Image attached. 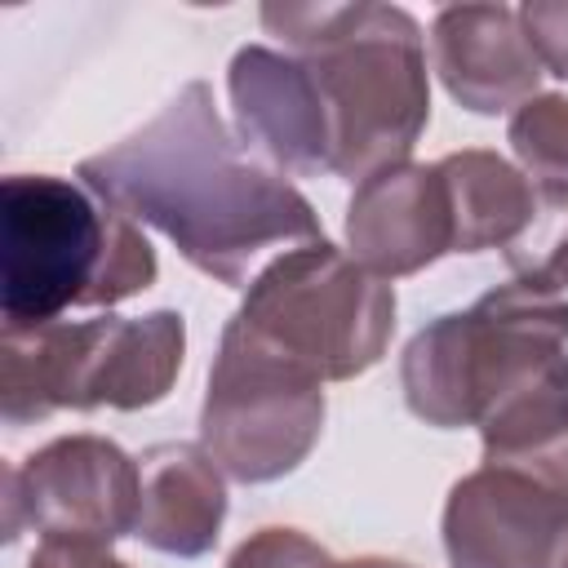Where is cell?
<instances>
[{"instance_id":"cell-17","label":"cell","mask_w":568,"mask_h":568,"mask_svg":"<svg viewBox=\"0 0 568 568\" xmlns=\"http://www.w3.org/2000/svg\"><path fill=\"white\" fill-rule=\"evenodd\" d=\"M226 568H342V564L297 528H257L231 550Z\"/></svg>"},{"instance_id":"cell-9","label":"cell","mask_w":568,"mask_h":568,"mask_svg":"<svg viewBox=\"0 0 568 568\" xmlns=\"http://www.w3.org/2000/svg\"><path fill=\"white\" fill-rule=\"evenodd\" d=\"M448 568H559L568 555V488L510 466H479L444 501Z\"/></svg>"},{"instance_id":"cell-21","label":"cell","mask_w":568,"mask_h":568,"mask_svg":"<svg viewBox=\"0 0 568 568\" xmlns=\"http://www.w3.org/2000/svg\"><path fill=\"white\" fill-rule=\"evenodd\" d=\"M559 568H568V555H564V564H559Z\"/></svg>"},{"instance_id":"cell-3","label":"cell","mask_w":568,"mask_h":568,"mask_svg":"<svg viewBox=\"0 0 568 568\" xmlns=\"http://www.w3.org/2000/svg\"><path fill=\"white\" fill-rule=\"evenodd\" d=\"M151 240L98 191L53 173L0 182L4 333L58 324L71 306H115L155 284Z\"/></svg>"},{"instance_id":"cell-20","label":"cell","mask_w":568,"mask_h":568,"mask_svg":"<svg viewBox=\"0 0 568 568\" xmlns=\"http://www.w3.org/2000/svg\"><path fill=\"white\" fill-rule=\"evenodd\" d=\"M342 568H413V564L386 559V555H364V559H351V564H342Z\"/></svg>"},{"instance_id":"cell-8","label":"cell","mask_w":568,"mask_h":568,"mask_svg":"<svg viewBox=\"0 0 568 568\" xmlns=\"http://www.w3.org/2000/svg\"><path fill=\"white\" fill-rule=\"evenodd\" d=\"M142 470L115 439L62 435L4 475V537L22 528L44 541L111 546L138 532Z\"/></svg>"},{"instance_id":"cell-16","label":"cell","mask_w":568,"mask_h":568,"mask_svg":"<svg viewBox=\"0 0 568 568\" xmlns=\"http://www.w3.org/2000/svg\"><path fill=\"white\" fill-rule=\"evenodd\" d=\"M506 142L537 182H568V98L564 93L528 98L510 115Z\"/></svg>"},{"instance_id":"cell-12","label":"cell","mask_w":568,"mask_h":568,"mask_svg":"<svg viewBox=\"0 0 568 568\" xmlns=\"http://www.w3.org/2000/svg\"><path fill=\"white\" fill-rule=\"evenodd\" d=\"M430 58L448 98L475 115L519 111L537 98L546 75L519 9L510 4H448L430 22Z\"/></svg>"},{"instance_id":"cell-1","label":"cell","mask_w":568,"mask_h":568,"mask_svg":"<svg viewBox=\"0 0 568 568\" xmlns=\"http://www.w3.org/2000/svg\"><path fill=\"white\" fill-rule=\"evenodd\" d=\"M75 178L124 217L155 226L195 271L231 288H248V271L271 248L288 253L324 240L311 200L231 138L204 80L178 89L124 142L89 155Z\"/></svg>"},{"instance_id":"cell-10","label":"cell","mask_w":568,"mask_h":568,"mask_svg":"<svg viewBox=\"0 0 568 568\" xmlns=\"http://www.w3.org/2000/svg\"><path fill=\"white\" fill-rule=\"evenodd\" d=\"M240 142L280 173H333V129L311 67L297 53L244 44L226 67Z\"/></svg>"},{"instance_id":"cell-15","label":"cell","mask_w":568,"mask_h":568,"mask_svg":"<svg viewBox=\"0 0 568 568\" xmlns=\"http://www.w3.org/2000/svg\"><path fill=\"white\" fill-rule=\"evenodd\" d=\"M515 284L559 297L568 288V182H537L524 231L501 248Z\"/></svg>"},{"instance_id":"cell-19","label":"cell","mask_w":568,"mask_h":568,"mask_svg":"<svg viewBox=\"0 0 568 568\" xmlns=\"http://www.w3.org/2000/svg\"><path fill=\"white\" fill-rule=\"evenodd\" d=\"M27 568H129L115 559L106 546H84V541H40Z\"/></svg>"},{"instance_id":"cell-2","label":"cell","mask_w":568,"mask_h":568,"mask_svg":"<svg viewBox=\"0 0 568 568\" xmlns=\"http://www.w3.org/2000/svg\"><path fill=\"white\" fill-rule=\"evenodd\" d=\"M262 27L293 49L324 98L333 173L364 182L404 164L430 124L422 27L399 4H262Z\"/></svg>"},{"instance_id":"cell-14","label":"cell","mask_w":568,"mask_h":568,"mask_svg":"<svg viewBox=\"0 0 568 568\" xmlns=\"http://www.w3.org/2000/svg\"><path fill=\"white\" fill-rule=\"evenodd\" d=\"M453 209V253L506 248L532 209L537 178H524L497 151H453L435 160Z\"/></svg>"},{"instance_id":"cell-18","label":"cell","mask_w":568,"mask_h":568,"mask_svg":"<svg viewBox=\"0 0 568 568\" xmlns=\"http://www.w3.org/2000/svg\"><path fill=\"white\" fill-rule=\"evenodd\" d=\"M519 22L546 71L568 80V0H528L519 4Z\"/></svg>"},{"instance_id":"cell-5","label":"cell","mask_w":568,"mask_h":568,"mask_svg":"<svg viewBox=\"0 0 568 568\" xmlns=\"http://www.w3.org/2000/svg\"><path fill=\"white\" fill-rule=\"evenodd\" d=\"M186 359V320L178 311L58 320L0 342V413L9 426L44 422L58 408H120L160 404Z\"/></svg>"},{"instance_id":"cell-4","label":"cell","mask_w":568,"mask_h":568,"mask_svg":"<svg viewBox=\"0 0 568 568\" xmlns=\"http://www.w3.org/2000/svg\"><path fill=\"white\" fill-rule=\"evenodd\" d=\"M555 377H568V302L524 284L430 320L399 359L408 413L439 430L484 426L506 399Z\"/></svg>"},{"instance_id":"cell-11","label":"cell","mask_w":568,"mask_h":568,"mask_svg":"<svg viewBox=\"0 0 568 568\" xmlns=\"http://www.w3.org/2000/svg\"><path fill=\"white\" fill-rule=\"evenodd\" d=\"M346 248L377 280H404L453 253V209L439 164H390L346 204Z\"/></svg>"},{"instance_id":"cell-6","label":"cell","mask_w":568,"mask_h":568,"mask_svg":"<svg viewBox=\"0 0 568 568\" xmlns=\"http://www.w3.org/2000/svg\"><path fill=\"white\" fill-rule=\"evenodd\" d=\"M231 324L320 382H351L390 346L395 288L368 275L351 253L315 240L271 257Z\"/></svg>"},{"instance_id":"cell-7","label":"cell","mask_w":568,"mask_h":568,"mask_svg":"<svg viewBox=\"0 0 568 568\" xmlns=\"http://www.w3.org/2000/svg\"><path fill=\"white\" fill-rule=\"evenodd\" d=\"M324 430V382L226 320L200 404L204 453L240 484L297 470Z\"/></svg>"},{"instance_id":"cell-13","label":"cell","mask_w":568,"mask_h":568,"mask_svg":"<svg viewBox=\"0 0 568 568\" xmlns=\"http://www.w3.org/2000/svg\"><path fill=\"white\" fill-rule=\"evenodd\" d=\"M142 470V515L138 537L178 559H195L217 546L226 519V470L204 453V444H155L138 457Z\"/></svg>"}]
</instances>
